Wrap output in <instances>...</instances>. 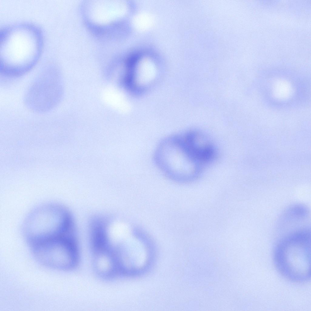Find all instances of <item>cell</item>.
Wrapping results in <instances>:
<instances>
[{
	"instance_id": "7a4b0ae2",
	"label": "cell",
	"mask_w": 311,
	"mask_h": 311,
	"mask_svg": "<svg viewBox=\"0 0 311 311\" xmlns=\"http://www.w3.org/2000/svg\"><path fill=\"white\" fill-rule=\"evenodd\" d=\"M70 219L66 210L56 203L40 206L26 217L22 232L29 246L53 238L68 236Z\"/></svg>"
},
{
	"instance_id": "3957f363",
	"label": "cell",
	"mask_w": 311,
	"mask_h": 311,
	"mask_svg": "<svg viewBox=\"0 0 311 311\" xmlns=\"http://www.w3.org/2000/svg\"><path fill=\"white\" fill-rule=\"evenodd\" d=\"M194 158L182 135L164 139L155 151L154 160L162 172L171 179L178 182L190 179V161Z\"/></svg>"
},
{
	"instance_id": "6da1fadb",
	"label": "cell",
	"mask_w": 311,
	"mask_h": 311,
	"mask_svg": "<svg viewBox=\"0 0 311 311\" xmlns=\"http://www.w3.org/2000/svg\"><path fill=\"white\" fill-rule=\"evenodd\" d=\"M275 249L273 258L277 270L286 279L303 282L311 276L310 232L306 229L289 234Z\"/></svg>"
},
{
	"instance_id": "277c9868",
	"label": "cell",
	"mask_w": 311,
	"mask_h": 311,
	"mask_svg": "<svg viewBox=\"0 0 311 311\" xmlns=\"http://www.w3.org/2000/svg\"><path fill=\"white\" fill-rule=\"evenodd\" d=\"M34 257L41 264L56 270H70L77 260V252L68 236L42 241L29 246Z\"/></svg>"
}]
</instances>
